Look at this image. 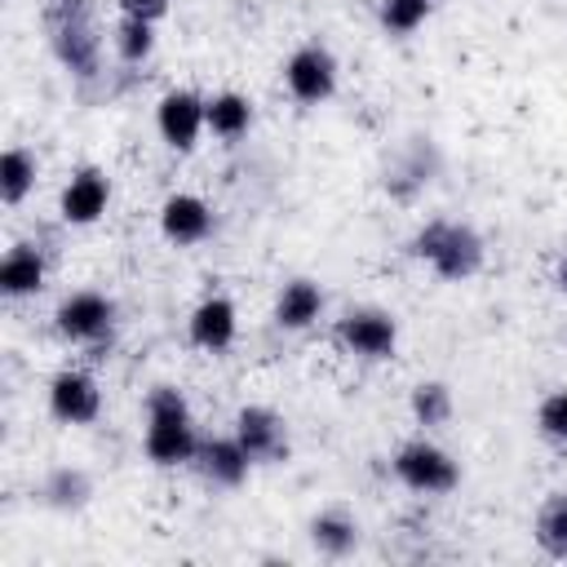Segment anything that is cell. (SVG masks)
Listing matches in <instances>:
<instances>
[{"instance_id":"cell-14","label":"cell","mask_w":567,"mask_h":567,"mask_svg":"<svg viewBox=\"0 0 567 567\" xmlns=\"http://www.w3.org/2000/svg\"><path fill=\"white\" fill-rule=\"evenodd\" d=\"M235 332H239V310H235V301L221 297V292L204 297V301L190 310V319H186V337H190V346L213 350V354L226 350V346L235 341Z\"/></svg>"},{"instance_id":"cell-8","label":"cell","mask_w":567,"mask_h":567,"mask_svg":"<svg viewBox=\"0 0 567 567\" xmlns=\"http://www.w3.org/2000/svg\"><path fill=\"white\" fill-rule=\"evenodd\" d=\"M155 128L173 151H195L199 133L208 128V97H199L195 89H168L155 106Z\"/></svg>"},{"instance_id":"cell-9","label":"cell","mask_w":567,"mask_h":567,"mask_svg":"<svg viewBox=\"0 0 567 567\" xmlns=\"http://www.w3.org/2000/svg\"><path fill=\"white\" fill-rule=\"evenodd\" d=\"M337 341H341L350 354L377 363V359H390V354L399 350V323H394V315L372 310V306L346 310V315L337 319Z\"/></svg>"},{"instance_id":"cell-25","label":"cell","mask_w":567,"mask_h":567,"mask_svg":"<svg viewBox=\"0 0 567 567\" xmlns=\"http://www.w3.org/2000/svg\"><path fill=\"white\" fill-rule=\"evenodd\" d=\"M434 0H377V22L390 35H412L425 18H430Z\"/></svg>"},{"instance_id":"cell-3","label":"cell","mask_w":567,"mask_h":567,"mask_svg":"<svg viewBox=\"0 0 567 567\" xmlns=\"http://www.w3.org/2000/svg\"><path fill=\"white\" fill-rule=\"evenodd\" d=\"M412 257H421L439 279L447 284H461V279H474L483 270V235L470 226V221H447V217H434L425 221L416 235H412Z\"/></svg>"},{"instance_id":"cell-5","label":"cell","mask_w":567,"mask_h":567,"mask_svg":"<svg viewBox=\"0 0 567 567\" xmlns=\"http://www.w3.org/2000/svg\"><path fill=\"white\" fill-rule=\"evenodd\" d=\"M394 478L408 487V492H421V496H447L456 483H461V465L452 461V452H443L439 443L430 439H408L399 452H394Z\"/></svg>"},{"instance_id":"cell-16","label":"cell","mask_w":567,"mask_h":567,"mask_svg":"<svg viewBox=\"0 0 567 567\" xmlns=\"http://www.w3.org/2000/svg\"><path fill=\"white\" fill-rule=\"evenodd\" d=\"M323 315V288L315 279H288L275 297V323L288 328V332H301L310 328L315 319Z\"/></svg>"},{"instance_id":"cell-1","label":"cell","mask_w":567,"mask_h":567,"mask_svg":"<svg viewBox=\"0 0 567 567\" xmlns=\"http://www.w3.org/2000/svg\"><path fill=\"white\" fill-rule=\"evenodd\" d=\"M146 461L173 470V465H190L199 434H195V416L190 403L177 385H155L146 394V434H142Z\"/></svg>"},{"instance_id":"cell-13","label":"cell","mask_w":567,"mask_h":567,"mask_svg":"<svg viewBox=\"0 0 567 567\" xmlns=\"http://www.w3.org/2000/svg\"><path fill=\"white\" fill-rule=\"evenodd\" d=\"M159 230H164V239L177 244V248L204 244L208 230H213V208H208L199 195L177 190V195H168V199L159 204Z\"/></svg>"},{"instance_id":"cell-15","label":"cell","mask_w":567,"mask_h":567,"mask_svg":"<svg viewBox=\"0 0 567 567\" xmlns=\"http://www.w3.org/2000/svg\"><path fill=\"white\" fill-rule=\"evenodd\" d=\"M44 252L35 244H13L0 261V292L4 297H35L44 288Z\"/></svg>"},{"instance_id":"cell-23","label":"cell","mask_w":567,"mask_h":567,"mask_svg":"<svg viewBox=\"0 0 567 567\" xmlns=\"http://www.w3.org/2000/svg\"><path fill=\"white\" fill-rule=\"evenodd\" d=\"M408 408H412L416 425L439 430V425H447V421H452V408H456V403H452V390H447L443 381H421V385L412 390Z\"/></svg>"},{"instance_id":"cell-19","label":"cell","mask_w":567,"mask_h":567,"mask_svg":"<svg viewBox=\"0 0 567 567\" xmlns=\"http://www.w3.org/2000/svg\"><path fill=\"white\" fill-rule=\"evenodd\" d=\"M89 496H93V478L84 474V470H75V465H58V470H49V478L40 483V501L49 505V509H84L89 505Z\"/></svg>"},{"instance_id":"cell-28","label":"cell","mask_w":567,"mask_h":567,"mask_svg":"<svg viewBox=\"0 0 567 567\" xmlns=\"http://www.w3.org/2000/svg\"><path fill=\"white\" fill-rule=\"evenodd\" d=\"M554 284L567 292V252H563V257H558V266H554Z\"/></svg>"},{"instance_id":"cell-26","label":"cell","mask_w":567,"mask_h":567,"mask_svg":"<svg viewBox=\"0 0 567 567\" xmlns=\"http://www.w3.org/2000/svg\"><path fill=\"white\" fill-rule=\"evenodd\" d=\"M536 425H540L545 439L567 443V390H554V394L540 399V408H536Z\"/></svg>"},{"instance_id":"cell-22","label":"cell","mask_w":567,"mask_h":567,"mask_svg":"<svg viewBox=\"0 0 567 567\" xmlns=\"http://www.w3.org/2000/svg\"><path fill=\"white\" fill-rule=\"evenodd\" d=\"M31 186H35V155L27 146H9L0 155V199L13 208L31 195Z\"/></svg>"},{"instance_id":"cell-12","label":"cell","mask_w":567,"mask_h":567,"mask_svg":"<svg viewBox=\"0 0 567 567\" xmlns=\"http://www.w3.org/2000/svg\"><path fill=\"white\" fill-rule=\"evenodd\" d=\"M190 465L213 487H239L248 478V470H252V456L244 452V443L235 434H213V439H199Z\"/></svg>"},{"instance_id":"cell-4","label":"cell","mask_w":567,"mask_h":567,"mask_svg":"<svg viewBox=\"0 0 567 567\" xmlns=\"http://www.w3.org/2000/svg\"><path fill=\"white\" fill-rule=\"evenodd\" d=\"M115 301L106 292H93V288H80V292H66L53 310V328L62 341L71 346H111L115 337Z\"/></svg>"},{"instance_id":"cell-17","label":"cell","mask_w":567,"mask_h":567,"mask_svg":"<svg viewBox=\"0 0 567 567\" xmlns=\"http://www.w3.org/2000/svg\"><path fill=\"white\" fill-rule=\"evenodd\" d=\"M310 545L323 558H346L359 549V523L346 509H323L310 518Z\"/></svg>"},{"instance_id":"cell-24","label":"cell","mask_w":567,"mask_h":567,"mask_svg":"<svg viewBox=\"0 0 567 567\" xmlns=\"http://www.w3.org/2000/svg\"><path fill=\"white\" fill-rule=\"evenodd\" d=\"M115 53H120L128 66H142V62L155 53V22L124 13V18L115 22Z\"/></svg>"},{"instance_id":"cell-21","label":"cell","mask_w":567,"mask_h":567,"mask_svg":"<svg viewBox=\"0 0 567 567\" xmlns=\"http://www.w3.org/2000/svg\"><path fill=\"white\" fill-rule=\"evenodd\" d=\"M536 545L549 558L567 563V492H554V496L540 501V509H536Z\"/></svg>"},{"instance_id":"cell-2","label":"cell","mask_w":567,"mask_h":567,"mask_svg":"<svg viewBox=\"0 0 567 567\" xmlns=\"http://www.w3.org/2000/svg\"><path fill=\"white\" fill-rule=\"evenodd\" d=\"M44 35L75 80H93L102 71V35L89 0H44Z\"/></svg>"},{"instance_id":"cell-7","label":"cell","mask_w":567,"mask_h":567,"mask_svg":"<svg viewBox=\"0 0 567 567\" xmlns=\"http://www.w3.org/2000/svg\"><path fill=\"white\" fill-rule=\"evenodd\" d=\"M284 84L297 102L306 106H319L337 93V58L323 49V44H301L288 53L284 62Z\"/></svg>"},{"instance_id":"cell-6","label":"cell","mask_w":567,"mask_h":567,"mask_svg":"<svg viewBox=\"0 0 567 567\" xmlns=\"http://www.w3.org/2000/svg\"><path fill=\"white\" fill-rule=\"evenodd\" d=\"M230 434L244 443V452L252 456V465H279V461H288V452H292L288 421H284L275 408H266V403L239 408Z\"/></svg>"},{"instance_id":"cell-20","label":"cell","mask_w":567,"mask_h":567,"mask_svg":"<svg viewBox=\"0 0 567 567\" xmlns=\"http://www.w3.org/2000/svg\"><path fill=\"white\" fill-rule=\"evenodd\" d=\"M434 164H439V159H434V146H430V142H416V146L385 173V190H390L394 199H412V195L430 182Z\"/></svg>"},{"instance_id":"cell-11","label":"cell","mask_w":567,"mask_h":567,"mask_svg":"<svg viewBox=\"0 0 567 567\" xmlns=\"http://www.w3.org/2000/svg\"><path fill=\"white\" fill-rule=\"evenodd\" d=\"M106 204H111V177L102 168H93V164L75 168L71 182L62 186V195H58V213L71 226H93L106 213Z\"/></svg>"},{"instance_id":"cell-10","label":"cell","mask_w":567,"mask_h":567,"mask_svg":"<svg viewBox=\"0 0 567 567\" xmlns=\"http://www.w3.org/2000/svg\"><path fill=\"white\" fill-rule=\"evenodd\" d=\"M49 412L62 421V425H89L97 421L102 412V390L89 372L80 368H62L53 381H49Z\"/></svg>"},{"instance_id":"cell-18","label":"cell","mask_w":567,"mask_h":567,"mask_svg":"<svg viewBox=\"0 0 567 567\" xmlns=\"http://www.w3.org/2000/svg\"><path fill=\"white\" fill-rule=\"evenodd\" d=\"M208 128H213V137H221V142H239V137L252 128V102H248L244 93H235V89L213 93V97H208Z\"/></svg>"},{"instance_id":"cell-27","label":"cell","mask_w":567,"mask_h":567,"mask_svg":"<svg viewBox=\"0 0 567 567\" xmlns=\"http://www.w3.org/2000/svg\"><path fill=\"white\" fill-rule=\"evenodd\" d=\"M120 9H124V13H133V18L155 22V18H164V13H168V0H120Z\"/></svg>"}]
</instances>
